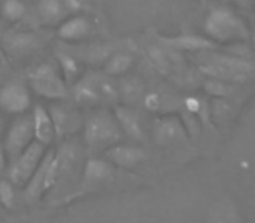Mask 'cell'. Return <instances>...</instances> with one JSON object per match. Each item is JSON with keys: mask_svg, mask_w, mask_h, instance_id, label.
Returning a JSON list of instances; mask_svg holds the SVG:
<instances>
[{"mask_svg": "<svg viewBox=\"0 0 255 223\" xmlns=\"http://www.w3.org/2000/svg\"><path fill=\"white\" fill-rule=\"evenodd\" d=\"M89 33H91V21H89L86 16L75 14V12H74V16H67V18L58 25V30H56L58 39L68 44L82 42V40L88 39Z\"/></svg>", "mask_w": 255, "mask_h": 223, "instance_id": "2e32d148", "label": "cell"}, {"mask_svg": "<svg viewBox=\"0 0 255 223\" xmlns=\"http://www.w3.org/2000/svg\"><path fill=\"white\" fill-rule=\"evenodd\" d=\"M2 42H4V49L7 51V54L14 58H23L42 47V39L37 33L23 32V30L9 32Z\"/></svg>", "mask_w": 255, "mask_h": 223, "instance_id": "9a60e30c", "label": "cell"}, {"mask_svg": "<svg viewBox=\"0 0 255 223\" xmlns=\"http://www.w3.org/2000/svg\"><path fill=\"white\" fill-rule=\"evenodd\" d=\"M70 14L63 0H39L35 7V16L42 25L58 26Z\"/></svg>", "mask_w": 255, "mask_h": 223, "instance_id": "d6986e66", "label": "cell"}, {"mask_svg": "<svg viewBox=\"0 0 255 223\" xmlns=\"http://www.w3.org/2000/svg\"><path fill=\"white\" fill-rule=\"evenodd\" d=\"M16 185L11 180H0V204L4 209H12L16 206Z\"/></svg>", "mask_w": 255, "mask_h": 223, "instance_id": "d4e9b609", "label": "cell"}, {"mask_svg": "<svg viewBox=\"0 0 255 223\" xmlns=\"http://www.w3.org/2000/svg\"><path fill=\"white\" fill-rule=\"evenodd\" d=\"M28 84L33 92L46 99L60 101L70 96V89L61 74L60 67L54 63H42L35 67L28 75Z\"/></svg>", "mask_w": 255, "mask_h": 223, "instance_id": "8992f818", "label": "cell"}, {"mask_svg": "<svg viewBox=\"0 0 255 223\" xmlns=\"http://www.w3.org/2000/svg\"><path fill=\"white\" fill-rule=\"evenodd\" d=\"M114 173V166L109 162L107 159L102 157L91 155L86 159L84 167H82L81 178H79V185H77V195L88 194L93 192L103 185V181H107Z\"/></svg>", "mask_w": 255, "mask_h": 223, "instance_id": "30bf717a", "label": "cell"}, {"mask_svg": "<svg viewBox=\"0 0 255 223\" xmlns=\"http://www.w3.org/2000/svg\"><path fill=\"white\" fill-rule=\"evenodd\" d=\"M203 32L215 44H240L250 39V30L240 14L220 5L206 14Z\"/></svg>", "mask_w": 255, "mask_h": 223, "instance_id": "3957f363", "label": "cell"}, {"mask_svg": "<svg viewBox=\"0 0 255 223\" xmlns=\"http://www.w3.org/2000/svg\"><path fill=\"white\" fill-rule=\"evenodd\" d=\"M124 135L114 112L98 108L84 119L82 124V142L89 155L105 152L116 143L123 142Z\"/></svg>", "mask_w": 255, "mask_h": 223, "instance_id": "7a4b0ae2", "label": "cell"}, {"mask_svg": "<svg viewBox=\"0 0 255 223\" xmlns=\"http://www.w3.org/2000/svg\"><path fill=\"white\" fill-rule=\"evenodd\" d=\"M114 115H116L124 136H128L129 140L138 142V143L145 140V133H143V128H142L140 114L135 108H131L129 105H116Z\"/></svg>", "mask_w": 255, "mask_h": 223, "instance_id": "e0dca14e", "label": "cell"}, {"mask_svg": "<svg viewBox=\"0 0 255 223\" xmlns=\"http://www.w3.org/2000/svg\"><path fill=\"white\" fill-rule=\"evenodd\" d=\"M133 65L131 54L124 53V51H117V53H110V56L103 63V72L110 77H117V75H124Z\"/></svg>", "mask_w": 255, "mask_h": 223, "instance_id": "7402d4cb", "label": "cell"}, {"mask_svg": "<svg viewBox=\"0 0 255 223\" xmlns=\"http://www.w3.org/2000/svg\"><path fill=\"white\" fill-rule=\"evenodd\" d=\"M196 63L201 74L208 78L222 80L227 84H247L255 77V63L243 56L217 53L213 49L199 51L196 56Z\"/></svg>", "mask_w": 255, "mask_h": 223, "instance_id": "6da1fadb", "label": "cell"}, {"mask_svg": "<svg viewBox=\"0 0 255 223\" xmlns=\"http://www.w3.org/2000/svg\"><path fill=\"white\" fill-rule=\"evenodd\" d=\"M47 110H49L51 119H53L54 133H56L58 140L72 138L82 131L84 117L77 106L65 103V99H60V103H53Z\"/></svg>", "mask_w": 255, "mask_h": 223, "instance_id": "9c48e42d", "label": "cell"}, {"mask_svg": "<svg viewBox=\"0 0 255 223\" xmlns=\"http://www.w3.org/2000/svg\"><path fill=\"white\" fill-rule=\"evenodd\" d=\"M63 2H65V5H67L68 12H70V14H74V12L84 11V9L88 7L89 0H63Z\"/></svg>", "mask_w": 255, "mask_h": 223, "instance_id": "4316f807", "label": "cell"}, {"mask_svg": "<svg viewBox=\"0 0 255 223\" xmlns=\"http://www.w3.org/2000/svg\"><path fill=\"white\" fill-rule=\"evenodd\" d=\"M32 124H33V138L42 143V145L49 147L51 143L56 140L53 119H51L49 110H47L46 106H42V105L33 106Z\"/></svg>", "mask_w": 255, "mask_h": 223, "instance_id": "ac0fdd59", "label": "cell"}, {"mask_svg": "<svg viewBox=\"0 0 255 223\" xmlns=\"http://www.w3.org/2000/svg\"><path fill=\"white\" fill-rule=\"evenodd\" d=\"M7 164H9V157L5 153L4 145H0V174L7 171Z\"/></svg>", "mask_w": 255, "mask_h": 223, "instance_id": "83f0119b", "label": "cell"}, {"mask_svg": "<svg viewBox=\"0 0 255 223\" xmlns=\"http://www.w3.org/2000/svg\"><path fill=\"white\" fill-rule=\"evenodd\" d=\"M56 56H58V67H60L67 84L68 85L74 84V82L77 80L79 74H81V61H79L77 58H74L68 51H65V49L58 51Z\"/></svg>", "mask_w": 255, "mask_h": 223, "instance_id": "603a6c76", "label": "cell"}, {"mask_svg": "<svg viewBox=\"0 0 255 223\" xmlns=\"http://www.w3.org/2000/svg\"><path fill=\"white\" fill-rule=\"evenodd\" d=\"M56 185V167H54V152L47 150L44 159L33 171L30 180L25 183V199L28 202H37L40 197L49 194Z\"/></svg>", "mask_w": 255, "mask_h": 223, "instance_id": "ba28073f", "label": "cell"}, {"mask_svg": "<svg viewBox=\"0 0 255 223\" xmlns=\"http://www.w3.org/2000/svg\"><path fill=\"white\" fill-rule=\"evenodd\" d=\"M4 133V119H2V114H0V136Z\"/></svg>", "mask_w": 255, "mask_h": 223, "instance_id": "4dcf8cb0", "label": "cell"}, {"mask_svg": "<svg viewBox=\"0 0 255 223\" xmlns=\"http://www.w3.org/2000/svg\"><path fill=\"white\" fill-rule=\"evenodd\" d=\"M70 96L77 105L96 106L103 103H116L119 99V87L110 80V75L88 74L72 84Z\"/></svg>", "mask_w": 255, "mask_h": 223, "instance_id": "277c9868", "label": "cell"}, {"mask_svg": "<svg viewBox=\"0 0 255 223\" xmlns=\"http://www.w3.org/2000/svg\"><path fill=\"white\" fill-rule=\"evenodd\" d=\"M0 209H4V208H2V204H0Z\"/></svg>", "mask_w": 255, "mask_h": 223, "instance_id": "d6a6232c", "label": "cell"}, {"mask_svg": "<svg viewBox=\"0 0 255 223\" xmlns=\"http://www.w3.org/2000/svg\"><path fill=\"white\" fill-rule=\"evenodd\" d=\"M86 153H88V150H86L82 140H77L75 136L61 140L60 147L54 152V166H56L54 188H67L74 181L79 183V178H81L82 167L86 162Z\"/></svg>", "mask_w": 255, "mask_h": 223, "instance_id": "5b68a950", "label": "cell"}, {"mask_svg": "<svg viewBox=\"0 0 255 223\" xmlns=\"http://www.w3.org/2000/svg\"><path fill=\"white\" fill-rule=\"evenodd\" d=\"M0 12L7 21H21L26 18V5L23 0H4L0 5Z\"/></svg>", "mask_w": 255, "mask_h": 223, "instance_id": "cb8c5ba5", "label": "cell"}, {"mask_svg": "<svg viewBox=\"0 0 255 223\" xmlns=\"http://www.w3.org/2000/svg\"><path fill=\"white\" fill-rule=\"evenodd\" d=\"M32 105L28 85L21 80H11L0 87V110L11 115H21Z\"/></svg>", "mask_w": 255, "mask_h": 223, "instance_id": "7c38bea8", "label": "cell"}, {"mask_svg": "<svg viewBox=\"0 0 255 223\" xmlns=\"http://www.w3.org/2000/svg\"><path fill=\"white\" fill-rule=\"evenodd\" d=\"M103 153H105V159L114 167H121V169H133L145 160V150L142 147L123 142L112 145Z\"/></svg>", "mask_w": 255, "mask_h": 223, "instance_id": "4fadbf2b", "label": "cell"}, {"mask_svg": "<svg viewBox=\"0 0 255 223\" xmlns=\"http://www.w3.org/2000/svg\"><path fill=\"white\" fill-rule=\"evenodd\" d=\"M154 140L157 145H175L187 140V128L177 115H163L154 124Z\"/></svg>", "mask_w": 255, "mask_h": 223, "instance_id": "5bb4252c", "label": "cell"}, {"mask_svg": "<svg viewBox=\"0 0 255 223\" xmlns=\"http://www.w3.org/2000/svg\"><path fill=\"white\" fill-rule=\"evenodd\" d=\"M33 124L32 115H21L11 124V128L5 133L4 149L9 157V162L19 155L30 143L33 142Z\"/></svg>", "mask_w": 255, "mask_h": 223, "instance_id": "8fae6325", "label": "cell"}, {"mask_svg": "<svg viewBox=\"0 0 255 223\" xmlns=\"http://www.w3.org/2000/svg\"><path fill=\"white\" fill-rule=\"evenodd\" d=\"M46 145H42L40 142L33 140L16 159H12L11 166L7 169V178L16 185V187H25V183L30 180V176L33 174V171L37 169V166L40 164V160L46 155Z\"/></svg>", "mask_w": 255, "mask_h": 223, "instance_id": "52a82bcc", "label": "cell"}, {"mask_svg": "<svg viewBox=\"0 0 255 223\" xmlns=\"http://www.w3.org/2000/svg\"><path fill=\"white\" fill-rule=\"evenodd\" d=\"M5 65H7V60H5V54L2 53V49H0V70H2Z\"/></svg>", "mask_w": 255, "mask_h": 223, "instance_id": "f546056e", "label": "cell"}, {"mask_svg": "<svg viewBox=\"0 0 255 223\" xmlns=\"http://www.w3.org/2000/svg\"><path fill=\"white\" fill-rule=\"evenodd\" d=\"M168 46L175 47V49H184V51H205V49H215V42L210 39H201L196 35H180V37H166L163 39Z\"/></svg>", "mask_w": 255, "mask_h": 223, "instance_id": "44dd1931", "label": "cell"}, {"mask_svg": "<svg viewBox=\"0 0 255 223\" xmlns=\"http://www.w3.org/2000/svg\"><path fill=\"white\" fill-rule=\"evenodd\" d=\"M231 85L233 84H227V82L210 78V80L206 82L205 89H206L208 94L215 96V98H226V96H229V92H231Z\"/></svg>", "mask_w": 255, "mask_h": 223, "instance_id": "484cf974", "label": "cell"}, {"mask_svg": "<svg viewBox=\"0 0 255 223\" xmlns=\"http://www.w3.org/2000/svg\"><path fill=\"white\" fill-rule=\"evenodd\" d=\"M250 39H252V42H254V46H255V26H254V30H252V33H250Z\"/></svg>", "mask_w": 255, "mask_h": 223, "instance_id": "1f68e13d", "label": "cell"}, {"mask_svg": "<svg viewBox=\"0 0 255 223\" xmlns=\"http://www.w3.org/2000/svg\"><path fill=\"white\" fill-rule=\"evenodd\" d=\"M72 54L74 58H77L81 63H91V65H103L105 60L110 56V47L107 46H98V44H82L75 42V46H72L70 49H65Z\"/></svg>", "mask_w": 255, "mask_h": 223, "instance_id": "ffe728a7", "label": "cell"}, {"mask_svg": "<svg viewBox=\"0 0 255 223\" xmlns=\"http://www.w3.org/2000/svg\"><path fill=\"white\" fill-rule=\"evenodd\" d=\"M233 2L240 5V7H250L252 4H255V0H233Z\"/></svg>", "mask_w": 255, "mask_h": 223, "instance_id": "f1b7e54d", "label": "cell"}]
</instances>
